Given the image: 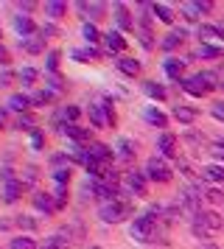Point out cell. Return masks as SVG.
I'll use <instances>...</instances> for the list:
<instances>
[{
    "label": "cell",
    "instance_id": "obj_5",
    "mask_svg": "<svg viewBox=\"0 0 224 249\" xmlns=\"http://www.w3.org/2000/svg\"><path fill=\"white\" fill-rule=\"evenodd\" d=\"M112 12H115V23H118V28L121 31H134V20H132V14H129V9H126V3H115L112 6Z\"/></svg>",
    "mask_w": 224,
    "mask_h": 249
},
{
    "label": "cell",
    "instance_id": "obj_55",
    "mask_svg": "<svg viewBox=\"0 0 224 249\" xmlns=\"http://www.w3.org/2000/svg\"><path fill=\"white\" fill-rule=\"evenodd\" d=\"M219 81H222V90H224V73H222V76H219Z\"/></svg>",
    "mask_w": 224,
    "mask_h": 249
},
{
    "label": "cell",
    "instance_id": "obj_45",
    "mask_svg": "<svg viewBox=\"0 0 224 249\" xmlns=\"http://www.w3.org/2000/svg\"><path fill=\"white\" fill-rule=\"evenodd\" d=\"M22 185H31V182H37V168H34V165H28V168H25V177H22Z\"/></svg>",
    "mask_w": 224,
    "mask_h": 249
},
{
    "label": "cell",
    "instance_id": "obj_17",
    "mask_svg": "<svg viewBox=\"0 0 224 249\" xmlns=\"http://www.w3.org/2000/svg\"><path fill=\"white\" fill-rule=\"evenodd\" d=\"M151 14H154L160 23H174V9L171 6H166V3H151Z\"/></svg>",
    "mask_w": 224,
    "mask_h": 249
},
{
    "label": "cell",
    "instance_id": "obj_54",
    "mask_svg": "<svg viewBox=\"0 0 224 249\" xmlns=\"http://www.w3.org/2000/svg\"><path fill=\"white\" fill-rule=\"evenodd\" d=\"M3 124H6V112H0V129H3Z\"/></svg>",
    "mask_w": 224,
    "mask_h": 249
},
{
    "label": "cell",
    "instance_id": "obj_42",
    "mask_svg": "<svg viewBox=\"0 0 224 249\" xmlns=\"http://www.w3.org/2000/svg\"><path fill=\"white\" fill-rule=\"evenodd\" d=\"M20 81L25 84V87H28V84H34V81H37V70H34V68H22L20 70Z\"/></svg>",
    "mask_w": 224,
    "mask_h": 249
},
{
    "label": "cell",
    "instance_id": "obj_44",
    "mask_svg": "<svg viewBox=\"0 0 224 249\" xmlns=\"http://www.w3.org/2000/svg\"><path fill=\"white\" fill-rule=\"evenodd\" d=\"M56 68H59V51H51V53H48V70L56 73Z\"/></svg>",
    "mask_w": 224,
    "mask_h": 249
},
{
    "label": "cell",
    "instance_id": "obj_16",
    "mask_svg": "<svg viewBox=\"0 0 224 249\" xmlns=\"http://www.w3.org/2000/svg\"><path fill=\"white\" fill-rule=\"evenodd\" d=\"M115 151H118V160H129L134 157V143L129 140V137H118V143H115Z\"/></svg>",
    "mask_w": 224,
    "mask_h": 249
},
{
    "label": "cell",
    "instance_id": "obj_25",
    "mask_svg": "<svg viewBox=\"0 0 224 249\" xmlns=\"http://www.w3.org/2000/svg\"><path fill=\"white\" fill-rule=\"evenodd\" d=\"M73 59H78V62H90V59H93V62H98L101 51L90 45V48H84V51H73Z\"/></svg>",
    "mask_w": 224,
    "mask_h": 249
},
{
    "label": "cell",
    "instance_id": "obj_20",
    "mask_svg": "<svg viewBox=\"0 0 224 249\" xmlns=\"http://www.w3.org/2000/svg\"><path fill=\"white\" fill-rule=\"evenodd\" d=\"M179 204H182L188 213L199 215V196H193L190 191H182V193H179Z\"/></svg>",
    "mask_w": 224,
    "mask_h": 249
},
{
    "label": "cell",
    "instance_id": "obj_38",
    "mask_svg": "<svg viewBox=\"0 0 224 249\" xmlns=\"http://www.w3.org/2000/svg\"><path fill=\"white\" fill-rule=\"evenodd\" d=\"M78 115H81V109H78V107H65V109H62V118H65V124H76Z\"/></svg>",
    "mask_w": 224,
    "mask_h": 249
},
{
    "label": "cell",
    "instance_id": "obj_19",
    "mask_svg": "<svg viewBox=\"0 0 224 249\" xmlns=\"http://www.w3.org/2000/svg\"><path fill=\"white\" fill-rule=\"evenodd\" d=\"M118 70H121L123 76H140V62L137 59H129V56H123V59H118Z\"/></svg>",
    "mask_w": 224,
    "mask_h": 249
},
{
    "label": "cell",
    "instance_id": "obj_13",
    "mask_svg": "<svg viewBox=\"0 0 224 249\" xmlns=\"http://www.w3.org/2000/svg\"><path fill=\"white\" fill-rule=\"evenodd\" d=\"M62 132H65L67 137L78 140V143H87L90 137H93V132H90V129H81V126H76V124H62Z\"/></svg>",
    "mask_w": 224,
    "mask_h": 249
},
{
    "label": "cell",
    "instance_id": "obj_26",
    "mask_svg": "<svg viewBox=\"0 0 224 249\" xmlns=\"http://www.w3.org/2000/svg\"><path fill=\"white\" fill-rule=\"evenodd\" d=\"M182 39H185V31H182V28H179V31H171V34L163 39V48H166V51H174V48L182 45Z\"/></svg>",
    "mask_w": 224,
    "mask_h": 249
},
{
    "label": "cell",
    "instance_id": "obj_27",
    "mask_svg": "<svg viewBox=\"0 0 224 249\" xmlns=\"http://www.w3.org/2000/svg\"><path fill=\"white\" fill-rule=\"evenodd\" d=\"M174 118H177L179 124H193L196 109H190V107H174Z\"/></svg>",
    "mask_w": 224,
    "mask_h": 249
},
{
    "label": "cell",
    "instance_id": "obj_4",
    "mask_svg": "<svg viewBox=\"0 0 224 249\" xmlns=\"http://www.w3.org/2000/svg\"><path fill=\"white\" fill-rule=\"evenodd\" d=\"M146 177L154 182H171V168L163 157H151L146 162Z\"/></svg>",
    "mask_w": 224,
    "mask_h": 249
},
{
    "label": "cell",
    "instance_id": "obj_36",
    "mask_svg": "<svg viewBox=\"0 0 224 249\" xmlns=\"http://www.w3.org/2000/svg\"><path fill=\"white\" fill-rule=\"evenodd\" d=\"M14 224L20 227V230H28V232L37 230V221H34L31 215H17V221H14Z\"/></svg>",
    "mask_w": 224,
    "mask_h": 249
},
{
    "label": "cell",
    "instance_id": "obj_50",
    "mask_svg": "<svg viewBox=\"0 0 224 249\" xmlns=\"http://www.w3.org/2000/svg\"><path fill=\"white\" fill-rule=\"evenodd\" d=\"M213 154L219 160H224V140H219V143H213Z\"/></svg>",
    "mask_w": 224,
    "mask_h": 249
},
{
    "label": "cell",
    "instance_id": "obj_39",
    "mask_svg": "<svg viewBox=\"0 0 224 249\" xmlns=\"http://www.w3.org/2000/svg\"><path fill=\"white\" fill-rule=\"evenodd\" d=\"M182 12H185V17H188L190 23H193V20H199V6H196V3H182Z\"/></svg>",
    "mask_w": 224,
    "mask_h": 249
},
{
    "label": "cell",
    "instance_id": "obj_34",
    "mask_svg": "<svg viewBox=\"0 0 224 249\" xmlns=\"http://www.w3.org/2000/svg\"><path fill=\"white\" fill-rule=\"evenodd\" d=\"M20 45L25 48L28 53H39V51L45 48V42H42V39H20Z\"/></svg>",
    "mask_w": 224,
    "mask_h": 249
},
{
    "label": "cell",
    "instance_id": "obj_18",
    "mask_svg": "<svg viewBox=\"0 0 224 249\" xmlns=\"http://www.w3.org/2000/svg\"><path fill=\"white\" fill-rule=\"evenodd\" d=\"M28 107H31V98H28V95H22V92H14V95L9 98V109H14V112L25 115V112H28Z\"/></svg>",
    "mask_w": 224,
    "mask_h": 249
},
{
    "label": "cell",
    "instance_id": "obj_51",
    "mask_svg": "<svg viewBox=\"0 0 224 249\" xmlns=\"http://www.w3.org/2000/svg\"><path fill=\"white\" fill-rule=\"evenodd\" d=\"M196 6H199V12H202V14H207V12L213 9V3H210V0H196Z\"/></svg>",
    "mask_w": 224,
    "mask_h": 249
},
{
    "label": "cell",
    "instance_id": "obj_3",
    "mask_svg": "<svg viewBox=\"0 0 224 249\" xmlns=\"http://www.w3.org/2000/svg\"><path fill=\"white\" fill-rule=\"evenodd\" d=\"M224 221L219 213H199L196 218H193V232L199 238H210L216 230H222Z\"/></svg>",
    "mask_w": 224,
    "mask_h": 249
},
{
    "label": "cell",
    "instance_id": "obj_29",
    "mask_svg": "<svg viewBox=\"0 0 224 249\" xmlns=\"http://www.w3.org/2000/svg\"><path fill=\"white\" fill-rule=\"evenodd\" d=\"M199 39L205 45H210L219 39V31H216V25H199Z\"/></svg>",
    "mask_w": 224,
    "mask_h": 249
},
{
    "label": "cell",
    "instance_id": "obj_15",
    "mask_svg": "<svg viewBox=\"0 0 224 249\" xmlns=\"http://www.w3.org/2000/svg\"><path fill=\"white\" fill-rule=\"evenodd\" d=\"M163 70H166L168 76H171V79H177V81H182V70H185V62H182V59H166V62H163Z\"/></svg>",
    "mask_w": 224,
    "mask_h": 249
},
{
    "label": "cell",
    "instance_id": "obj_33",
    "mask_svg": "<svg viewBox=\"0 0 224 249\" xmlns=\"http://www.w3.org/2000/svg\"><path fill=\"white\" fill-rule=\"evenodd\" d=\"M81 34H84V39H87L90 45H95V42H98V39H101L98 28H95V25H93V23H84V28H81Z\"/></svg>",
    "mask_w": 224,
    "mask_h": 249
},
{
    "label": "cell",
    "instance_id": "obj_10",
    "mask_svg": "<svg viewBox=\"0 0 224 249\" xmlns=\"http://www.w3.org/2000/svg\"><path fill=\"white\" fill-rule=\"evenodd\" d=\"M93 191H95V196H98V199H104V204L121 199L118 188H112V185H107V182H93Z\"/></svg>",
    "mask_w": 224,
    "mask_h": 249
},
{
    "label": "cell",
    "instance_id": "obj_49",
    "mask_svg": "<svg viewBox=\"0 0 224 249\" xmlns=\"http://www.w3.org/2000/svg\"><path fill=\"white\" fill-rule=\"evenodd\" d=\"M9 62H11L9 48H3V45H0V65H3V68H9Z\"/></svg>",
    "mask_w": 224,
    "mask_h": 249
},
{
    "label": "cell",
    "instance_id": "obj_37",
    "mask_svg": "<svg viewBox=\"0 0 224 249\" xmlns=\"http://www.w3.org/2000/svg\"><path fill=\"white\" fill-rule=\"evenodd\" d=\"M51 101H54V92H48V90H39L31 95V104H39V107L42 104H51Z\"/></svg>",
    "mask_w": 224,
    "mask_h": 249
},
{
    "label": "cell",
    "instance_id": "obj_48",
    "mask_svg": "<svg viewBox=\"0 0 224 249\" xmlns=\"http://www.w3.org/2000/svg\"><path fill=\"white\" fill-rule=\"evenodd\" d=\"M11 81H14V73H11V70H3V73H0V87H9Z\"/></svg>",
    "mask_w": 224,
    "mask_h": 249
},
{
    "label": "cell",
    "instance_id": "obj_47",
    "mask_svg": "<svg viewBox=\"0 0 224 249\" xmlns=\"http://www.w3.org/2000/svg\"><path fill=\"white\" fill-rule=\"evenodd\" d=\"M31 146H34V148H42V146H45V137H42V132H39V129L31 135Z\"/></svg>",
    "mask_w": 224,
    "mask_h": 249
},
{
    "label": "cell",
    "instance_id": "obj_6",
    "mask_svg": "<svg viewBox=\"0 0 224 249\" xmlns=\"http://www.w3.org/2000/svg\"><path fill=\"white\" fill-rule=\"evenodd\" d=\"M157 151L163 157H177V137L171 135V132H163V135L157 137Z\"/></svg>",
    "mask_w": 224,
    "mask_h": 249
},
{
    "label": "cell",
    "instance_id": "obj_14",
    "mask_svg": "<svg viewBox=\"0 0 224 249\" xmlns=\"http://www.w3.org/2000/svg\"><path fill=\"white\" fill-rule=\"evenodd\" d=\"M31 202H34V207H37V210H45V213H54V210H56V204H54V199H51V193L37 191V193L31 196Z\"/></svg>",
    "mask_w": 224,
    "mask_h": 249
},
{
    "label": "cell",
    "instance_id": "obj_56",
    "mask_svg": "<svg viewBox=\"0 0 224 249\" xmlns=\"http://www.w3.org/2000/svg\"><path fill=\"white\" fill-rule=\"evenodd\" d=\"M205 249H216V247H205Z\"/></svg>",
    "mask_w": 224,
    "mask_h": 249
},
{
    "label": "cell",
    "instance_id": "obj_41",
    "mask_svg": "<svg viewBox=\"0 0 224 249\" xmlns=\"http://www.w3.org/2000/svg\"><path fill=\"white\" fill-rule=\"evenodd\" d=\"M45 249H67V241L59 235H51L48 241H45Z\"/></svg>",
    "mask_w": 224,
    "mask_h": 249
},
{
    "label": "cell",
    "instance_id": "obj_57",
    "mask_svg": "<svg viewBox=\"0 0 224 249\" xmlns=\"http://www.w3.org/2000/svg\"><path fill=\"white\" fill-rule=\"evenodd\" d=\"M90 249H101V247H90Z\"/></svg>",
    "mask_w": 224,
    "mask_h": 249
},
{
    "label": "cell",
    "instance_id": "obj_22",
    "mask_svg": "<svg viewBox=\"0 0 224 249\" xmlns=\"http://www.w3.org/2000/svg\"><path fill=\"white\" fill-rule=\"evenodd\" d=\"M143 115H146V121H149L151 126H160V129H166V126H168V118L160 112V109H154V107H146Z\"/></svg>",
    "mask_w": 224,
    "mask_h": 249
},
{
    "label": "cell",
    "instance_id": "obj_40",
    "mask_svg": "<svg viewBox=\"0 0 224 249\" xmlns=\"http://www.w3.org/2000/svg\"><path fill=\"white\" fill-rule=\"evenodd\" d=\"M65 202H67V185H59V188H56V196H54L56 210H59V207H65Z\"/></svg>",
    "mask_w": 224,
    "mask_h": 249
},
{
    "label": "cell",
    "instance_id": "obj_31",
    "mask_svg": "<svg viewBox=\"0 0 224 249\" xmlns=\"http://www.w3.org/2000/svg\"><path fill=\"white\" fill-rule=\"evenodd\" d=\"M196 53H199V56H205V59H222L224 56V51H222V48H216V45H202Z\"/></svg>",
    "mask_w": 224,
    "mask_h": 249
},
{
    "label": "cell",
    "instance_id": "obj_1",
    "mask_svg": "<svg viewBox=\"0 0 224 249\" xmlns=\"http://www.w3.org/2000/svg\"><path fill=\"white\" fill-rule=\"evenodd\" d=\"M134 210V204L129 202V199H115V202H107L101 204V221H107V224H118V221H123V218H129Z\"/></svg>",
    "mask_w": 224,
    "mask_h": 249
},
{
    "label": "cell",
    "instance_id": "obj_21",
    "mask_svg": "<svg viewBox=\"0 0 224 249\" xmlns=\"http://www.w3.org/2000/svg\"><path fill=\"white\" fill-rule=\"evenodd\" d=\"M76 9L81 14H93V20H98L101 14L107 12V3H76Z\"/></svg>",
    "mask_w": 224,
    "mask_h": 249
},
{
    "label": "cell",
    "instance_id": "obj_35",
    "mask_svg": "<svg viewBox=\"0 0 224 249\" xmlns=\"http://www.w3.org/2000/svg\"><path fill=\"white\" fill-rule=\"evenodd\" d=\"M54 179L59 182V185H67V182H70V165H67V168L56 165V168H54Z\"/></svg>",
    "mask_w": 224,
    "mask_h": 249
},
{
    "label": "cell",
    "instance_id": "obj_53",
    "mask_svg": "<svg viewBox=\"0 0 224 249\" xmlns=\"http://www.w3.org/2000/svg\"><path fill=\"white\" fill-rule=\"evenodd\" d=\"M216 31H219V36H224V23H219V25H216Z\"/></svg>",
    "mask_w": 224,
    "mask_h": 249
},
{
    "label": "cell",
    "instance_id": "obj_12",
    "mask_svg": "<svg viewBox=\"0 0 224 249\" xmlns=\"http://www.w3.org/2000/svg\"><path fill=\"white\" fill-rule=\"evenodd\" d=\"M22 188H25V185H22L20 179H14V182H9V185H3V202H6V204H14V202L22 196Z\"/></svg>",
    "mask_w": 224,
    "mask_h": 249
},
{
    "label": "cell",
    "instance_id": "obj_23",
    "mask_svg": "<svg viewBox=\"0 0 224 249\" xmlns=\"http://www.w3.org/2000/svg\"><path fill=\"white\" fill-rule=\"evenodd\" d=\"M143 90L149 98H157V101H166V87L157 84V81H143Z\"/></svg>",
    "mask_w": 224,
    "mask_h": 249
},
{
    "label": "cell",
    "instance_id": "obj_8",
    "mask_svg": "<svg viewBox=\"0 0 224 249\" xmlns=\"http://www.w3.org/2000/svg\"><path fill=\"white\" fill-rule=\"evenodd\" d=\"M87 154L95 162H101V165H110V160H112V148L110 146H104V143H90L87 148Z\"/></svg>",
    "mask_w": 224,
    "mask_h": 249
},
{
    "label": "cell",
    "instance_id": "obj_7",
    "mask_svg": "<svg viewBox=\"0 0 224 249\" xmlns=\"http://www.w3.org/2000/svg\"><path fill=\"white\" fill-rule=\"evenodd\" d=\"M123 182H126V188H129L132 193H137V196H146V174L129 171V174L123 177Z\"/></svg>",
    "mask_w": 224,
    "mask_h": 249
},
{
    "label": "cell",
    "instance_id": "obj_30",
    "mask_svg": "<svg viewBox=\"0 0 224 249\" xmlns=\"http://www.w3.org/2000/svg\"><path fill=\"white\" fill-rule=\"evenodd\" d=\"M202 177L207 182H224V165H207Z\"/></svg>",
    "mask_w": 224,
    "mask_h": 249
},
{
    "label": "cell",
    "instance_id": "obj_52",
    "mask_svg": "<svg viewBox=\"0 0 224 249\" xmlns=\"http://www.w3.org/2000/svg\"><path fill=\"white\" fill-rule=\"evenodd\" d=\"M56 34H59V31H56L54 25H45L42 31H39V36H42V39H45V36H56Z\"/></svg>",
    "mask_w": 224,
    "mask_h": 249
},
{
    "label": "cell",
    "instance_id": "obj_9",
    "mask_svg": "<svg viewBox=\"0 0 224 249\" xmlns=\"http://www.w3.org/2000/svg\"><path fill=\"white\" fill-rule=\"evenodd\" d=\"M14 31H17L22 39H28V36L37 31V25H34V20L28 14H17V17H14Z\"/></svg>",
    "mask_w": 224,
    "mask_h": 249
},
{
    "label": "cell",
    "instance_id": "obj_28",
    "mask_svg": "<svg viewBox=\"0 0 224 249\" xmlns=\"http://www.w3.org/2000/svg\"><path fill=\"white\" fill-rule=\"evenodd\" d=\"M65 12H67V6H65V3H59V0H54V3H45V14H48L51 20H59Z\"/></svg>",
    "mask_w": 224,
    "mask_h": 249
},
{
    "label": "cell",
    "instance_id": "obj_24",
    "mask_svg": "<svg viewBox=\"0 0 224 249\" xmlns=\"http://www.w3.org/2000/svg\"><path fill=\"white\" fill-rule=\"evenodd\" d=\"M37 124H39V121H37V118H34L31 112H25V115H20V118H17V129H22V132H37Z\"/></svg>",
    "mask_w": 224,
    "mask_h": 249
},
{
    "label": "cell",
    "instance_id": "obj_2",
    "mask_svg": "<svg viewBox=\"0 0 224 249\" xmlns=\"http://www.w3.org/2000/svg\"><path fill=\"white\" fill-rule=\"evenodd\" d=\"M154 232H157V221H154L151 213L137 215L132 221V227H129V235H132L134 241H140V244H149V241L154 238Z\"/></svg>",
    "mask_w": 224,
    "mask_h": 249
},
{
    "label": "cell",
    "instance_id": "obj_46",
    "mask_svg": "<svg viewBox=\"0 0 224 249\" xmlns=\"http://www.w3.org/2000/svg\"><path fill=\"white\" fill-rule=\"evenodd\" d=\"M210 112H213V118H219V121H224V101H216L210 107Z\"/></svg>",
    "mask_w": 224,
    "mask_h": 249
},
{
    "label": "cell",
    "instance_id": "obj_43",
    "mask_svg": "<svg viewBox=\"0 0 224 249\" xmlns=\"http://www.w3.org/2000/svg\"><path fill=\"white\" fill-rule=\"evenodd\" d=\"M205 199H207L210 204H219V202L224 199V193H222V191H216V188H207V191H205Z\"/></svg>",
    "mask_w": 224,
    "mask_h": 249
},
{
    "label": "cell",
    "instance_id": "obj_32",
    "mask_svg": "<svg viewBox=\"0 0 224 249\" xmlns=\"http://www.w3.org/2000/svg\"><path fill=\"white\" fill-rule=\"evenodd\" d=\"M11 249H37V244L28 235H17V238H11Z\"/></svg>",
    "mask_w": 224,
    "mask_h": 249
},
{
    "label": "cell",
    "instance_id": "obj_11",
    "mask_svg": "<svg viewBox=\"0 0 224 249\" xmlns=\"http://www.w3.org/2000/svg\"><path fill=\"white\" fill-rule=\"evenodd\" d=\"M104 42H107V51H110V53L126 51V39H123L121 31H107V34H104Z\"/></svg>",
    "mask_w": 224,
    "mask_h": 249
}]
</instances>
